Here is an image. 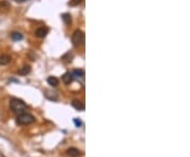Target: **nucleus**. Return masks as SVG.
Returning <instances> with one entry per match:
<instances>
[{
    "label": "nucleus",
    "instance_id": "f257e3e1",
    "mask_svg": "<svg viewBox=\"0 0 190 157\" xmlns=\"http://www.w3.org/2000/svg\"><path fill=\"white\" fill-rule=\"evenodd\" d=\"M10 109L12 110L13 113L17 114V115H20L22 113H25V112H27L28 105H25V102L20 100V99L13 98V99H11V101H10Z\"/></svg>",
    "mask_w": 190,
    "mask_h": 157
},
{
    "label": "nucleus",
    "instance_id": "f03ea898",
    "mask_svg": "<svg viewBox=\"0 0 190 157\" xmlns=\"http://www.w3.org/2000/svg\"><path fill=\"white\" fill-rule=\"evenodd\" d=\"M18 125L20 126H29V125H32L33 122H35L34 116L29 114V113H22L20 115L17 116V119H16Z\"/></svg>",
    "mask_w": 190,
    "mask_h": 157
},
{
    "label": "nucleus",
    "instance_id": "7ed1b4c3",
    "mask_svg": "<svg viewBox=\"0 0 190 157\" xmlns=\"http://www.w3.org/2000/svg\"><path fill=\"white\" fill-rule=\"evenodd\" d=\"M72 41L75 46H80L85 43V33L80 30H76L72 35Z\"/></svg>",
    "mask_w": 190,
    "mask_h": 157
},
{
    "label": "nucleus",
    "instance_id": "20e7f679",
    "mask_svg": "<svg viewBox=\"0 0 190 157\" xmlns=\"http://www.w3.org/2000/svg\"><path fill=\"white\" fill-rule=\"evenodd\" d=\"M48 32H49L48 28H37V30L35 31V35H36V37H38V38H43V37H45V36H47Z\"/></svg>",
    "mask_w": 190,
    "mask_h": 157
},
{
    "label": "nucleus",
    "instance_id": "39448f33",
    "mask_svg": "<svg viewBox=\"0 0 190 157\" xmlns=\"http://www.w3.org/2000/svg\"><path fill=\"white\" fill-rule=\"evenodd\" d=\"M67 153L71 157H79L81 155V152L78 149H76V148H70V149H68Z\"/></svg>",
    "mask_w": 190,
    "mask_h": 157
},
{
    "label": "nucleus",
    "instance_id": "423d86ee",
    "mask_svg": "<svg viewBox=\"0 0 190 157\" xmlns=\"http://www.w3.org/2000/svg\"><path fill=\"white\" fill-rule=\"evenodd\" d=\"M11 58L10 55H7V54H3V55L0 56V66H7L11 62Z\"/></svg>",
    "mask_w": 190,
    "mask_h": 157
},
{
    "label": "nucleus",
    "instance_id": "0eeeda50",
    "mask_svg": "<svg viewBox=\"0 0 190 157\" xmlns=\"http://www.w3.org/2000/svg\"><path fill=\"white\" fill-rule=\"evenodd\" d=\"M72 105L78 111H83L85 110V105H83V102L81 100H73Z\"/></svg>",
    "mask_w": 190,
    "mask_h": 157
},
{
    "label": "nucleus",
    "instance_id": "6e6552de",
    "mask_svg": "<svg viewBox=\"0 0 190 157\" xmlns=\"http://www.w3.org/2000/svg\"><path fill=\"white\" fill-rule=\"evenodd\" d=\"M73 81V75L72 73H66L62 76V82L65 84H70Z\"/></svg>",
    "mask_w": 190,
    "mask_h": 157
},
{
    "label": "nucleus",
    "instance_id": "1a4fd4ad",
    "mask_svg": "<svg viewBox=\"0 0 190 157\" xmlns=\"http://www.w3.org/2000/svg\"><path fill=\"white\" fill-rule=\"evenodd\" d=\"M31 72V66H22L20 70L18 71V73H19V75H22V76H24V75H28L29 73Z\"/></svg>",
    "mask_w": 190,
    "mask_h": 157
},
{
    "label": "nucleus",
    "instance_id": "9d476101",
    "mask_svg": "<svg viewBox=\"0 0 190 157\" xmlns=\"http://www.w3.org/2000/svg\"><path fill=\"white\" fill-rule=\"evenodd\" d=\"M48 83L50 84V85H52V87H57L58 83H59V81L56 77L51 76V77H49L48 78Z\"/></svg>",
    "mask_w": 190,
    "mask_h": 157
},
{
    "label": "nucleus",
    "instance_id": "9b49d317",
    "mask_svg": "<svg viewBox=\"0 0 190 157\" xmlns=\"http://www.w3.org/2000/svg\"><path fill=\"white\" fill-rule=\"evenodd\" d=\"M11 37H12V39H13V40H15V41H18V40H21V39L23 38V36H22V34H20V33H18V32H13V33L11 34Z\"/></svg>",
    "mask_w": 190,
    "mask_h": 157
},
{
    "label": "nucleus",
    "instance_id": "f8f14e48",
    "mask_svg": "<svg viewBox=\"0 0 190 157\" xmlns=\"http://www.w3.org/2000/svg\"><path fill=\"white\" fill-rule=\"evenodd\" d=\"M72 75H73V77L75 76V77H83L85 76V73H83V71H81V70H74L73 71V73H72Z\"/></svg>",
    "mask_w": 190,
    "mask_h": 157
},
{
    "label": "nucleus",
    "instance_id": "ddd939ff",
    "mask_svg": "<svg viewBox=\"0 0 190 157\" xmlns=\"http://www.w3.org/2000/svg\"><path fill=\"white\" fill-rule=\"evenodd\" d=\"M61 18L66 23H70V22H71V16H70L69 14H63L61 16Z\"/></svg>",
    "mask_w": 190,
    "mask_h": 157
},
{
    "label": "nucleus",
    "instance_id": "4468645a",
    "mask_svg": "<svg viewBox=\"0 0 190 157\" xmlns=\"http://www.w3.org/2000/svg\"><path fill=\"white\" fill-rule=\"evenodd\" d=\"M81 2H83V0H71L70 3L72 4V5H77V4H80Z\"/></svg>",
    "mask_w": 190,
    "mask_h": 157
},
{
    "label": "nucleus",
    "instance_id": "2eb2a0df",
    "mask_svg": "<svg viewBox=\"0 0 190 157\" xmlns=\"http://www.w3.org/2000/svg\"><path fill=\"white\" fill-rule=\"evenodd\" d=\"M74 123H75L77 127L81 126V121H80V120H77V119H74Z\"/></svg>",
    "mask_w": 190,
    "mask_h": 157
},
{
    "label": "nucleus",
    "instance_id": "dca6fc26",
    "mask_svg": "<svg viewBox=\"0 0 190 157\" xmlns=\"http://www.w3.org/2000/svg\"><path fill=\"white\" fill-rule=\"evenodd\" d=\"M14 1H16V2H20V3H22V2H25V1H28V0H14Z\"/></svg>",
    "mask_w": 190,
    "mask_h": 157
}]
</instances>
